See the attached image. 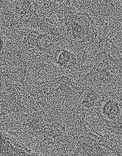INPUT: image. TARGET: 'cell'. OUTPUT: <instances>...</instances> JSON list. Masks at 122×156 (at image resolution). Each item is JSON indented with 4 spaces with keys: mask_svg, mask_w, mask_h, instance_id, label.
Masks as SVG:
<instances>
[{
    "mask_svg": "<svg viewBox=\"0 0 122 156\" xmlns=\"http://www.w3.org/2000/svg\"><path fill=\"white\" fill-rule=\"evenodd\" d=\"M65 39L79 44L90 43L97 34L96 24L90 14L74 6L59 5L54 13Z\"/></svg>",
    "mask_w": 122,
    "mask_h": 156,
    "instance_id": "1",
    "label": "cell"
},
{
    "mask_svg": "<svg viewBox=\"0 0 122 156\" xmlns=\"http://www.w3.org/2000/svg\"><path fill=\"white\" fill-rule=\"evenodd\" d=\"M51 60L56 66L63 70L73 69L79 63L76 54L65 48H59L55 49L51 54Z\"/></svg>",
    "mask_w": 122,
    "mask_h": 156,
    "instance_id": "2",
    "label": "cell"
},
{
    "mask_svg": "<svg viewBox=\"0 0 122 156\" xmlns=\"http://www.w3.org/2000/svg\"><path fill=\"white\" fill-rule=\"evenodd\" d=\"M101 115L110 122H118L122 119V103L113 98L105 100L100 107Z\"/></svg>",
    "mask_w": 122,
    "mask_h": 156,
    "instance_id": "3",
    "label": "cell"
},
{
    "mask_svg": "<svg viewBox=\"0 0 122 156\" xmlns=\"http://www.w3.org/2000/svg\"><path fill=\"white\" fill-rule=\"evenodd\" d=\"M17 30L20 32L18 35L19 42L25 47L34 49L41 32L36 29L28 28H22Z\"/></svg>",
    "mask_w": 122,
    "mask_h": 156,
    "instance_id": "4",
    "label": "cell"
},
{
    "mask_svg": "<svg viewBox=\"0 0 122 156\" xmlns=\"http://www.w3.org/2000/svg\"><path fill=\"white\" fill-rule=\"evenodd\" d=\"M11 7L16 19L31 12L35 5L32 0H16L13 1Z\"/></svg>",
    "mask_w": 122,
    "mask_h": 156,
    "instance_id": "5",
    "label": "cell"
},
{
    "mask_svg": "<svg viewBox=\"0 0 122 156\" xmlns=\"http://www.w3.org/2000/svg\"><path fill=\"white\" fill-rule=\"evenodd\" d=\"M56 41L50 35L41 32L38 37L34 49L41 53H46L53 49Z\"/></svg>",
    "mask_w": 122,
    "mask_h": 156,
    "instance_id": "6",
    "label": "cell"
},
{
    "mask_svg": "<svg viewBox=\"0 0 122 156\" xmlns=\"http://www.w3.org/2000/svg\"><path fill=\"white\" fill-rule=\"evenodd\" d=\"M99 101V94L94 90H89L85 92L81 97L80 104L85 110H92L96 107Z\"/></svg>",
    "mask_w": 122,
    "mask_h": 156,
    "instance_id": "7",
    "label": "cell"
},
{
    "mask_svg": "<svg viewBox=\"0 0 122 156\" xmlns=\"http://www.w3.org/2000/svg\"><path fill=\"white\" fill-rule=\"evenodd\" d=\"M56 4L60 5H72L73 0H53Z\"/></svg>",
    "mask_w": 122,
    "mask_h": 156,
    "instance_id": "8",
    "label": "cell"
},
{
    "mask_svg": "<svg viewBox=\"0 0 122 156\" xmlns=\"http://www.w3.org/2000/svg\"><path fill=\"white\" fill-rule=\"evenodd\" d=\"M5 40H4V36L2 35H1V51H2L4 50V48L5 47Z\"/></svg>",
    "mask_w": 122,
    "mask_h": 156,
    "instance_id": "9",
    "label": "cell"
},
{
    "mask_svg": "<svg viewBox=\"0 0 122 156\" xmlns=\"http://www.w3.org/2000/svg\"><path fill=\"white\" fill-rule=\"evenodd\" d=\"M13 1H16V0H13Z\"/></svg>",
    "mask_w": 122,
    "mask_h": 156,
    "instance_id": "10",
    "label": "cell"
}]
</instances>
